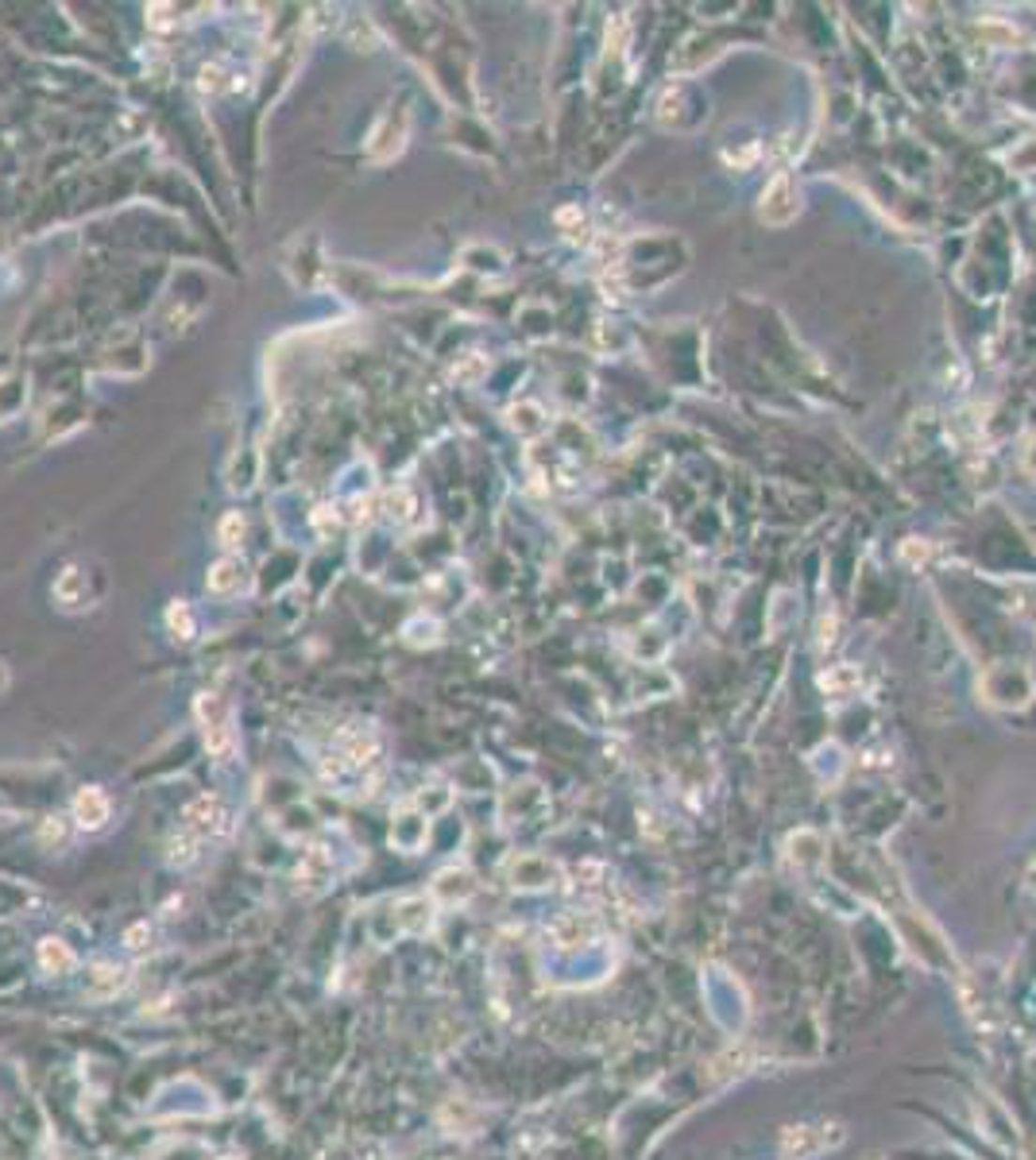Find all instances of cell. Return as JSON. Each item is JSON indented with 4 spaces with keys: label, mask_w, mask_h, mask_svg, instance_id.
<instances>
[{
    "label": "cell",
    "mask_w": 1036,
    "mask_h": 1160,
    "mask_svg": "<svg viewBox=\"0 0 1036 1160\" xmlns=\"http://www.w3.org/2000/svg\"><path fill=\"white\" fill-rule=\"evenodd\" d=\"M797 213H800V190H797L793 175H789V171L773 175V178L766 182V190H762L758 217H762L766 224H773V229H785V224L797 221Z\"/></svg>",
    "instance_id": "1"
},
{
    "label": "cell",
    "mask_w": 1036,
    "mask_h": 1160,
    "mask_svg": "<svg viewBox=\"0 0 1036 1160\" xmlns=\"http://www.w3.org/2000/svg\"><path fill=\"white\" fill-rule=\"evenodd\" d=\"M198 720H202V731H206L209 755L229 758L233 755V708L224 704V696L202 693L198 696Z\"/></svg>",
    "instance_id": "2"
},
{
    "label": "cell",
    "mask_w": 1036,
    "mask_h": 1160,
    "mask_svg": "<svg viewBox=\"0 0 1036 1160\" xmlns=\"http://www.w3.org/2000/svg\"><path fill=\"white\" fill-rule=\"evenodd\" d=\"M839 1141H844V1130H839V1125H789V1130L782 1134V1152L804 1160V1156H816V1152H824L828 1145H839Z\"/></svg>",
    "instance_id": "3"
},
{
    "label": "cell",
    "mask_w": 1036,
    "mask_h": 1160,
    "mask_svg": "<svg viewBox=\"0 0 1036 1160\" xmlns=\"http://www.w3.org/2000/svg\"><path fill=\"white\" fill-rule=\"evenodd\" d=\"M406 124H410L406 109H387V113L379 116V124H375L372 140H368V159H375V163H387V159H395V155L403 151V144H406Z\"/></svg>",
    "instance_id": "4"
},
{
    "label": "cell",
    "mask_w": 1036,
    "mask_h": 1160,
    "mask_svg": "<svg viewBox=\"0 0 1036 1160\" xmlns=\"http://www.w3.org/2000/svg\"><path fill=\"white\" fill-rule=\"evenodd\" d=\"M557 878V862H549L541 855H523L510 862V886H523V890H538L545 882Z\"/></svg>",
    "instance_id": "5"
},
{
    "label": "cell",
    "mask_w": 1036,
    "mask_h": 1160,
    "mask_svg": "<svg viewBox=\"0 0 1036 1160\" xmlns=\"http://www.w3.org/2000/svg\"><path fill=\"white\" fill-rule=\"evenodd\" d=\"M54 600H58L62 611H82V607H89V603H85V600H89L85 572H82L78 565H67V569L58 572V580H54Z\"/></svg>",
    "instance_id": "6"
},
{
    "label": "cell",
    "mask_w": 1036,
    "mask_h": 1160,
    "mask_svg": "<svg viewBox=\"0 0 1036 1160\" xmlns=\"http://www.w3.org/2000/svg\"><path fill=\"white\" fill-rule=\"evenodd\" d=\"M74 820L82 828H101L109 820V797L101 789H82L74 797Z\"/></svg>",
    "instance_id": "7"
},
{
    "label": "cell",
    "mask_w": 1036,
    "mask_h": 1160,
    "mask_svg": "<svg viewBox=\"0 0 1036 1160\" xmlns=\"http://www.w3.org/2000/svg\"><path fill=\"white\" fill-rule=\"evenodd\" d=\"M240 572H244V569H240L236 557H221V561L209 569V576H206V588L217 592V596H229V592L240 588V580H244Z\"/></svg>",
    "instance_id": "8"
},
{
    "label": "cell",
    "mask_w": 1036,
    "mask_h": 1160,
    "mask_svg": "<svg viewBox=\"0 0 1036 1160\" xmlns=\"http://www.w3.org/2000/svg\"><path fill=\"white\" fill-rule=\"evenodd\" d=\"M186 820H190L193 832H209V828H221L224 809H221L217 797H198V801H193L190 809H186Z\"/></svg>",
    "instance_id": "9"
},
{
    "label": "cell",
    "mask_w": 1036,
    "mask_h": 1160,
    "mask_svg": "<svg viewBox=\"0 0 1036 1160\" xmlns=\"http://www.w3.org/2000/svg\"><path fill=\"white\" fill-rule=\"evenodd\" d=\"M387 514H391V523H399V527H414V523H418V499H414V492L395 488L391 496H387Z\"/></svg>",
    "instance_id": "10"
},
{
    "label": "cell",
    "mask_w": 1036,
    "mask_h": 1160,
    "mask_svg": "<svg viewBox=\"0 0 1036 1160\" xmlns=\"http://www.w3.org/2000/svg\"><path fill=\"white\" fill-rule=\"evenodd\" d=\"M167 627H171V634H175V638H182V642H190L193 634H198V623H193V611H190V603L175 600V603L167 607Z\"/></svg>",
    "instance_id": "11"
},
{
    "label": "cell",
    "mask_w": 1036,
    "mask_h": 1160,
    "mask_svg": "<svg viewBox=\"0 0 1036 1160\" xmlns=\"http://www.w3.org/2000/svg\"><path fill=\"white\" fill-rule=\"evenodd\" d=\"M244 534H248V523H244L240 511H229V514L221 519V527H217V542L224 545V550H240Z\"/></svg>",
    "instance_id": "12"
},
{
    "label": "cell",
    "mask_w": 1036,
    "mask_h": 1160,
    "mask_svg": "<svg viewBox=\"0 0 1036 1160\" xmlns=\"http://www.w3.org/2000/svg\"><path fill=\"white\" fill-rule=\"evenodd\" d=\"M979 36L990 39L994 47H1013V43H1025V36L1013 27V23H1001V20H983L979 23Z\"/></svg>",
    "instance_id": "13"
},
{
    "label": "cell",
    "mask_w": 1036,
    "mask_h": 1160,
    "mask_svg": "<svg viewBox=\"0 0 1036 1160\" xmlns=\"http://www.w3.org/2000/svg\"><path fill=\"white\" fill-rule=\"evenodd\" d=\"M483 375H488V360H483L480 352H468V357H461L457 364H452V379H457V383H465V387L480 383Z\"/></svg>",
    "instance_id": "14"
},
{
    "label": "cell",
    "mask_w": 1036,
    "mask_h": 1160,
    "mask_svg": "<svg viewBox=\"0 0 1036 1160\" xmlns=\"http://www.w3.org/2000/svg\"><path fill=\"white\" fill-rule=\"evenodd\" d=\"M820 685L828 689V693H851V689H859V669L855 665H835V669H828L824 677H820Z\"/></svg>",
    "instance_id": "15"
},
{
    "label": "cell",
    "mask_w": 1036,
    "mask_h": 1160,
    "mask_svg": "<svg viewBox=\"0 0 1036 1160\" xmlns=\"http://www.w3.org/2000/svg\"><path fill=\"white\" fill-rule=\"evenodd\" d=\"M510 426H514L518 434H538V430L545 426L541 406H534V403H518V406H510Z\"/></svg>",
    "instance_id": "16"
},
{
    "label": "cell",
    "mask_w": 1036,
    "mask_h": 1160,
    "mask_svg": "<svg viewBox=\"0 0 1036 1160\" xmlns=\"http://www.w3.org/2000/svg\"><path fill=\"white\" fill-rule=\"evenodd\" d=\"M198 85H202L206 93H217V89L224 85V67H221V62H206V67H202V78H198Z\"/></svg>",
    "instance_id": "17"
},
{
    "label": "cell",
    "mask_w": 1036,
    "mask_h": 1160,
    "mask_svg": "<svg viewBox=\"0 0 1036 1160\" xmlns=\"http://www.w3.org/2000/svg\"><path fill=\"white\" fill-rule=\"evenodd\" d=\"M171 12H175L171 5H151V8H147V23H151L155 31H167V27L178 23V20H171Z\"/></svg>",
    "instance_id": "18"
},
{
    "label": "cell",
    "mask_w": 1036,
    "mask_h": 1160,
    "mask_svg": "<svg viewBox=\"0 0 1036 1160\" xmlns=\"http://www.w3.org/2000/svg\"><path fill=\"white\" fill-rule=\"evenodd\" d=\"M43 963H47V967H51V963H58V967H70V963H74V955H70L67 948H62V944L47 940V944H43Z\"/></svg>",
    "instance_id": "19"
},
{
    "label": "cell",
    "mask_w": 1036,
    "mask_h": 1160,
    "mask_svg": "<svg viewBox=\"0 0 1036 1160\" xmlns=\"http://www.w3.org/2000/svg\"><path fill=\"white\" fill-rule=\"evenodd\" d=\"M901 557L909 561V565H917V561H924L928 557V545H917V542H905V550H901Z\"/></svg>",
    "instance_id": "20"
},
{
    "label": "cell",
    "mask_w": 1036,
    "mask_h": 1160,
    "mask_svg": "<svg viewBox=\"0 0 1036 1160\" xmlns=\"http://www.w3.org/2000/svg\"><path fill=\"white\" fill-rule=\"evenodd\" d=\"M831 642H835V616H828L820 623V647H831Z\"/></svg>",
    "instance_id": "21"
},
{
    "label": "cell",
    "mask_w": 1036,
    "mask_h": 1160,
    "mask_svg": "<svg viewBox=\"0 0 1036 1160\" xmlns=\"http://www.w3.org/2000/svg\"><path fill=\"white\" fill-rule=\"evenodd\" d=\"M8 685H12V673H8V662H0V696L8 693Z\"/></svg>",
    "instance_id": "22"
}]
</instances>
